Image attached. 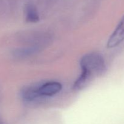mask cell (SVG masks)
<instances>
[{
  "label": "cell",
  "mask_w": 124,
  "mask_h": 124,
  "mask_svg": "<svg viewBox=\"0 0 124 124\" xmlns=\"http://www.w3.org/2000/svg\"><path fill=\"white\" fill-rule=\"evenodd\" d=\"M81 72L73 84V89L79 90L87 85L92 78L102 76L107 70L105 59L101 54L92 52L85 54L80 61Z\"/></svg>",
  "instance_id": "1"
},
{
  "label": "cell",
  "mask_w": 124,
  "mask_h": 124,
  "mask_svg": "<svg viewBox=\"0 0 124 124\" xmlns=\"http://www.w3.org/2000/svg\"><path fill=\"white\" fill-rule=\"evenodd\" d=\"M62 85L57 81H49L45 82L37 87L38 95L41 97H52L56 95L61 91Z\"/></svg>",
  "instance_id": "2"
},
{
  "label": "cell",
  "mask_w": 124,
  "mask_h": 124,
  "mask_svg": "<svg viewBox=\"0 0 124 124\" xmlns=\"http://www.w3.org/2000/svg\"><path fill=\"white\" fill-rule=\"evenodd\" d=\"M124 41V15L109 37L107 47L113 48L119 46Z\"/></svg>",
  "instance_id": "3"
},
{
  "label": "cell",
  "mask_w": 124,
  "mask_h": 124,
  "mask_svg": "<svg viewBox=\"0 0 124 124\" xmlns=\"http://www.w3.org/2000/svg\"><path fill=\"white\" fill-rule=\"evenodd\" d=\"M25 19L30 23H36L39 21V15L35 6L28 4L25 8Z\"/></svg>",
  "instance_id": "4"
},
{
  "label": "cell",
  "mask_w": 124,
  "mask_h": 124,
  "mask_svg": "<svg viewBox=\"0 0 124 124\" xmlns=\"http://www.w3.org/2000/svg\"><path fill=\"white\" fill-rule=\"evenodd\" d=\"M36 87H30L25 88L21 92V98L23 101L30 102L39 98L36 91Z\"/></svg>",
  "instance_id": "5"
},
{
  "label": "cell",
  "mask_w": 124,
  "mask_h": 124,
  "mask_svg": "<svg viewBox=\"0 0 124 124\" xmlns=\"http://www.w3.org/2000/svg\"><path fill=\"white\" fill-rule=\"evenodd\" d=\"M38 50L39 48L37 47H23L16 50L14 54L17 58H26L36 53V52H38Z\"/></svg>",
  "instance_id": "6"
},
{
  "label": "cell",
  "mask_w": 124,
  "mask_h": 124,
  "mask_svg": "<svg viewBox=\"0 0 124 124\" xmlns=\"http://www.w3.org/2000/svg\"><path fill=\"white\" fill-rule=\"evenodd\" d=\"M0 124H2V122H1V121H0Z\"/></svg>",
  "instance_id": "7"
}]
</instances>
